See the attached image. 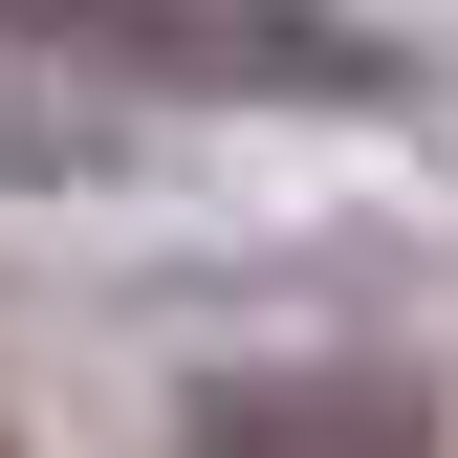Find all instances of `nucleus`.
Segmentation results:
<instances>
[{
    "label": "nucleus",
    "instance_id": "1",
    "mask_svg": "<svg viewBox=\"0 0 458 458\" xmlns=\"http://www.w3.org/2000/svg\"><path fill=\"white\" fill-rule=\"evenodd\" d=\"M44 44H88V66H153V88H306V109H371L393 44L306 22V0H22Z\"/></svg>",
    "mask_w": 458,
    "mask_h": 458
},
{
    "label": "nucleus",
    "instance_id": "2",
    "mask_svg": "<svg viewBox=\"0 0 458 458\" xmlns=\"http://www.w3.org/2000/svg\"><path fill=\"white\" fill-rule=\"evenodd\" d=\"M218 458H393V437H218Z\"/></svg>",
    "mask_w": 458,
    "mask_h": 458
}]
</instances>
